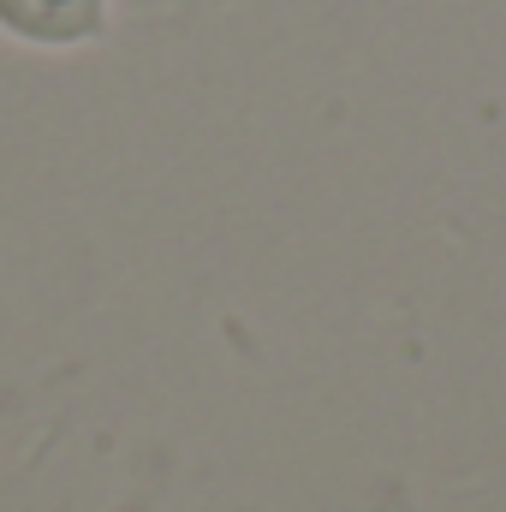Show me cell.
<instances>
[{"instance_id": "obj_1", "label": "cell", "mask_w": 506, "mask_h": 512, "mask_svg": "<svg viewBox=\"0 0 506 512\" xmlns=\"http://www.w3.org/2000/svg\"><path fill=\"white\" fill-rule=\"evenodd\" d=\"M0 24L36 42H78L102 24V0H0Z\"/></svg>"}]
</instances>
